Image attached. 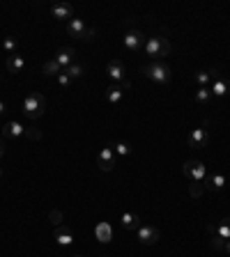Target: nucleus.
<instances>
[{
	"instance_id": "f257e3e1",
	"label": "nucleus",
	"mask_w": 230,
	"mask_h": 257,
	"mask_svg": "<svg viewBox=\"0 0 230 257\" xmlns=\"http://www.w3.org/2000/svg\"><path fill=\"white\" fill-rule=\"evenodd\" d=\"M21 108L28 119H39L44 112H46V99H44L42 92H28V94L23 96Z\"/></svg>"
},
{
	"instance_id": "f03ea898",
	"label": "nucleus",
	"mask_w": 230,
	"mask_h": 257,
	"mask_svg": "<svg viewBox=\"0 0 230 257\" xmlns=\"http://www.w3.org/2000/svg\"><path fill=\"white\" fill-rule=\"evenodd\" d=\"M140 74H143L145 78H150L152 83H157V85H168V83L173 80V71L166 62L145 64V67H140Z\"/></svg>"
},
{
	"instance_id": "7ed1b4c3",
	"label": "nucleus",
	"mask_w": 230,
	"mask_h": 257,
	"mask_svg": "<svg viewBox=\"0 0 230 257\" xmlns=\"http://www.w3.org/2000/svg\"><path fill=\"white\" fill-rule=\"evenodd\" d=\"M143 51H145V55L152 58V62H161L164 58L171 55V42L166 37H147Z\"/></svg>"
},
{
	"instance_id": "20e7f679",
	"label": "nucleus",
	"mask_w": 230,
	"mask_h": 257,
	"mask_svg": "<svg viewBox=\"0 0 230 257\" xmlns=\"http://www.w3.org/2000/svg\"><path fill=\"white\" fill-rule=\"evenodd\" d=\"M67 35H71V37H76V39H83V42H90V39H95L97 37V30L95 28H88L86 26V21L83 19H71L69 23H67Z\"/></svg>"
},
{
	"instance_id": "39448f33",
	"label": "nucleus",
	"mask_w": 230,
	"mask_h": 257,
	"mask_svg": "<svg viewBox=\"0 0 230 257\" xmlns=\"http://www.w3.org/2000/svg\"><path fill=\"white\" fill-rule=\"evenodd\" d=\"M182 172L189 177V179H191V182H196V184H203L205 177H207V168H205V163H203V161H198V159L187 161V163H184V168H182Z\"/></svg>"
},
{
	"instance_id": "423d86ee",
	"label": "nucleus",
	"mask_w": 230,
	"mask_h": 257,
	"mask_svg": "<svg viewBox=\"0 0 230 257\" xmlns=\"http://www.w3.org/2000/svg\"><path fill=\"white\" fill-rule=\"evenodd\" d=\"M106 74L108 78L115 83V85H120L122 83V87H129V80H127V67H124L122 60H111L106 67Z\"/></svg>"
},
{
	"instance_id": "0eeeda50",
	"label": "nucleus",
	"mask_w": 230,
	"mask_h": 257,
	"mask_svg": "<svg viewBox=\"0 0 230 257\" xmlns=\"http://www.w3.org/2000/svg\"><path fill=\"white\" fill-rule=\"evenodd\" d=\"M97 166L102 172H111L115 168V152H113V143H108L106 147H102L99 156H97Z\"/></svg>"
},
{
	"instance_id": "6e6552de",
	"label": "nucleus",
	"mask_w": 230,
	"mask_h": 257,
	"mask_svg": "<svg viewBox=\"0 0 230 257\" xmlns=\"http://www.w3.org/2000/svg\"><path fill=\"white\" fill-rule=\"evenodd\" d=\"M145 35L140 30H127V35H124V48H127L129 53H138L140 48L145 46Z\"/></svg>"
},
{
	"instance_id": "1a4fd4ad",
	"label": "nucleus",
	"mask_w": 230,
	"mask_h": 257,
	"mask_svg": "<svg viewBox=\"0 0 230 257\" xmlns=\"http://www.w3.org/2000/svg\"><path fill=\"white\" fill-rule=\"evenodd\" d=\"M159 230L152 227V225H140L138 230H136V239L143 243V246H155L157 241H159Z\"/></svg>"
},
{
	"instance_id": "9d476101",
	"label": "nucleus",
	"mask_w": 230,
	"mask_h": 257,
	"mask_svg": "<svg viewBox=\"0 0 230 257\" xmlns=\"http://www.w3.org/2000/svg\"><path fill=\"white\" fill-rule=\"evenodd\" d=\"M209 140V131H207V124L205 126H198V128H193L191 134L187 136V143L189 147H205Z\"/></svg>"
},
{
	"instance_id": "9b49d317",
	"label": "nucleus",
	"mask_w": 230,
	"mask_h": 257,
	"mask_svg": "<svg viewBox=\"0 0 230 257\" xmlns=\"http://www.w3.org/2000/svg\"><path fill=\"white\" fill-rule=\"evenodd\" d=\"M51 14H53V19H58V21L69 23L71 19H74V5H69V3H55V5L51 7Z\"/></svg>"
},
{
	"instance_id": "f8f14e48",
	"label": "nucleus",
	"mask_w": 230,
	"mask_h": 257,
	"mask_svg": "<svg viewBox=\"0 0 230 257\" xmlns=\"http://www.w3.org/2000/svg\"><path fill=\"white\" fill-rule=\"evenodd\" d=\"M53 236H55V243H58L60 248H69L71 243H74V232H71L64 223L55 227V234Z\"/></svg>"
},
{
	"instance_id": "ddd939ff",
	"label": "nucleus",
	"mask_w": 230,
	"mask_h": 257,
	"mask_svg": "<svg viewBox=\"0 0 230 257\" xmlns=\"http://www.w3.org/2000/svg\"><path fill=\"white\" fill-rule=\"evenodd\" d=\"M28 128H23V124H19L16 119H10V122H5V126H3V136L10 140H19L26 136Z\"/></svg>"
},
{
	"instance_id": "4468645a",
	"label": "nucleus",
	"mask_w": 230,
	"mask_h": 257,
	"mask_svg": "<svg viewBox=\"0 0 230 257\" xmlns=\"http://www.w3.org/2000/svg\"><path fill=\"white\" fill-rule=\"evenodd\" d=\"M74 55H76V51L71 46H64V48H60L58 53H55V62H58V67L60 69H67V67H69V64H74Z\"/></svg>"
},
{
	"instance_id": "2eb2a0df",
	"label": "nucleus",
	"mask_w": 230,
	"mask_h": 257,
	"mask_svg": "<svg viewBox=\"0 0 230 257\" xmlns=\"http://www.w3.org/2000/svg\"><path fill=\"white\" fill-rule=\"evenodd\" d=\"M203 186L207 188V191H221V188H225V175H221V172H214V175H207L205 177Z\"/></svg>"
},
{
	"instance_id": "dca6fc26",
	"label": "nucleus",
	"mask_w": 230,
	"mask_h": 257,
	"mask_svg": "<svg viewBox=\"0 0 230 257\" xmlns=\"http://www.w3.org/2000/svg\"><path fill=\"white\" fill-rule=\"evenodd\" d=\"M209 90H212V94H214V96H228V94H230V80H228V78H221V76H216V78L212 80Z\"/></svg>"
},
{
	"instance_id": "f3484780",
	"label": "nucleus",
	"mask_w": 230,
	"mask_h": 257,
	"mask_svg": "<svg viewBox=\"0 0 230 257\" xmlns=\"http://www.w3.org/2000/svg\"><path fill=\"white\" fill-rule=\"evenodd\" d=\"M120 223H122V227L127 232H134L140 227V218H138V214H134V211H124V214L120 216Z\"/></svg>"
},
{
	"instance_id": "a211bd4d",
	"label": "nucleus",
	"mask_w": 230,
	"mask_h": 257,
	"mask_svg": "<svg viewBox=\"0 0 230 257\" xmlns=\"http://www.w3.org/2000/svg\"><path fill=\"white\" fill-rule=\"evenodd\" d=\"M95 236H97V241H99V243H108V241L113 239L111 223H106V220L97 223V227H95Z\"/></svg>"
},
{
	"instance_id": "6ab92c4d",
	"label": "nucleus",
	"mask_w": 230,
	"mask_h": 257,
	"mask_svg": "<svg viewBox=\"0 0 230 257\" xmlns=\"http://www.w3.org/2000/svg\"><path fill=\"white\" fill-rule=\"evenodd\" d=\"M216 76H219L216 69H200V71H196V83H198L200 87H209Z\"/></svg>"
},
{
	"instance_id": "aec40b11",
	"label": "nucleus",
	"mask_w": 230,
	"mask_h": 257,
	"mask_svg": "<svg viewBox=\"0 0 230 257\" xmlns=\"http://www.w3.org/2000/svg\"><path fill=\"white\" fill-rule=\"evenodd\" d=\"M23 67H26V60H23V55L14 53V55H10V58H7V71H10V74H21Z\"/></svg>"
},
{
	"instance_id": "412c9836",
	"label": "nucleus",
	"mask_w": 230,
	"mask_h": 257,
	"mask_svg": "<svg viewBox=\"0 0 230 257\" xmlns=\"http://www.w3.org/2000/svg\"><path fill=\"white\" fill-rule=\"evenodd\" d=\"M124 96V87L122 85H115V83H111V85L106 87V99L108 103H120Z\"/></svg>"
},
{
	"instance_id": "4be33fe9",
	"label": "nucleus",
	"mask_w": 230,
	"mask_h": 257,
	"mask_svg": "<svg viewBox=\"0 0 230 257\" xmlns=\"http://www.w3.org/2000/svg\"><path fill=\"white\" fill-rule=\"evenodd\" d=\"M209 230H212V234H214V236H219V239L228 241V239H230V218H223L219 225L209 227Z\"/></svg>"
},
{
	"instance_id": "5701e85b",
	"label": "nucleus",
	"mask_w": 230,
	"mask_h": 257,
	"mask_svg": "<svg viewBox=\"0 0 230 257\" xmlns=\"http://www.w3.org/2000/svg\"><path fill=\"white\" fill-rule=\"evenodd\" d=\"M193 99H196V103H209L212 99H214V94H212L209 87H198L196 94H193Z\"/></svg>"
},
{
	"instance_id": "b1692460",
	"label": "nucleus",
	"mask_w": 230,
	"mask_h": 257,
	"mask_svg": "<svg viewBox=\"0 0 230 257\" xmlns=\"http://www.w3.org/2000/svg\"><path fill=\"white\" fill-rule=\"evenodd\" d=\"M60 71H62V69L58 67V62H55V60H48V62L42 67V74L48 76V78H51V76H58Z\"/></svg>"
},
{
	"instance_id": "393cba45",
	"label": "nucleus",
	"mask_w": 230,
	"mask_h": 257,
	"mask_svg": "<svg viewBox=\"0 0 230 257\" xmlns=\"http://www.w3.org/2000/svg\"><path fill=\"white\" fill-rule=\"evenodd\" d=\"M83 71H86V69H83V64H76L74 62V64H69V67L64 69V74L74 80V78H81V76H83Z\"/></svg>"
},
{
	"instance_id": "a878e982",
	"label": "nucleus",
	"mask_w": 230,
	"mask_h": 257,
	"mask_svg": "<svg viewBox=\"0 0 230 257\" xmlns=\"http://www.w3.org/2000/svg\"><path fill=\"white\" fill-rule=\"evenodd\" d=\"M113 152H115L118 156H129L131 154V145L129 143H115L113 145Z\"/></svg>"
},
{
	"instance_id": "bb28decb",
	"label": "nucleus",
	"mask_w": 230,
	"mask_h": 257,
	"mask_svg": "<svg viewBox=\"0 0 230 257\" xmlns=\"http://www.w3.org/2000/svg\"><path fill=\"white\" fill-rule=\"evenodd\" d=\"M203 191H205L203 184H196V182L189 184V195H191V198H200V195H203Z\"/></svg>"
},
{
	"instance_id": "cd10ccee",
	"label": "nucleus",
	"mask_w": 230,
	"mask_h": 257,
	"mask_svg": "<svg viewBox=\"0 0 230 257\" xmlns=\"http://www.w3.org/2000/svg\"><path fill=\"white\" fill-rule=\"evenodd\" d=\"M3 48H5V53L14 55V53H16V39H12V37H5V42H3Z\"/></svg>"
},
{
	"instance_id": "c85d7f7f",
	"label": "nucleus",
	"mask_w": 230,
	"mask_h": 257,
	"mask_svg": "<svg viewBox=\"0 0 230 257\" xmlns=\"http://www.w3.org/2000/svg\"><path fill=\"white\" fill-rule=\"evenodd\" d=\"M55 80H58V85H60V87H64V90H67V87L71 85V78H69L67 74H64V71H60V74L55 76Z\"/></svg>"
},
{
	"instance_id": "c756f323",
	"label": "nucleus",
	"mask_w": 230,
	"mask_h": 257,
	"mask_svg": "<svg viewBox=\"0 0 230 257\" xmlns=\"http://www.w3.org/2000/svg\"><path fill=\"white\" fill-rule=\"evenodd\" d=\"M209 243H212V248H214V250H223V246H225V241H223V239H219V236H214V234H212Z\"/></svg>"
},
{
	"instance_id": "7c9ffc66",
	"label": "nucleus",
	"mask_w": 230,
	"mask_h": 257,
	"mask_svg": "<svg viewBox=\"0 0 230 257\" xmlns=\"http://www.w3.org/2000/svg\"><path fill=\"white\" fill-rule=\"evenodd\" d=\"M51 223L58 227V225H62V211H51Z\"/></svg>"
},
{
	"instance_id": "2f4dec72",
	"label": "nucleus",
	"mask_w": 230,
	"mask_h": 257,
	"mask_svg": "<svg viewBox=\"0 0 230 257\" xmlns=\"http://www.w3.org/2000/svg\"><path fill=\"white\" fill-rule=\"evenodd\" d=\"M26 136H28V138H32V140H39V138H42V134H39V131H35V128H28Z\"/></svg>"
},
{
	"instance_id": "473e14b6",
	"label": "nucleus",
	"mask_w": 230,
	"mask_h": 257,
	"mask_svg": "<svg viewBox=\"0 0 230 257\" xmlns=\"http://www.w3.org/2000/svg\"><path fill=\"white\" fill-rule=\"evenodd\" d=\"M3 156H5V143H3V138H0V161H3Z\"/></svg>"
},
{
	"instance_id": "72a5a7b5",
	"label": "nucleus",
	"mask_w": 230,
	"mask_h": 257,
	"mask_svg": "<svg viewBox=\"0 0 230 257\" xmlns=\"http://www.w3.org/2000/svg\"><path fill=\"white\" fill-rule=\"evenodd\" d=\"M5 110H7V103L3 101V99H0V115H3V112H5Z\"/></svg>"
},
{
	"instance_id": "f704fd0d",
	"label": "nucleus",
	"mask_w": 230,
	"mask_h": 257,
	"mask_svg": "<svg viewBox=\"0 0 230 257\" xmlns=\"http://www.w3.org/2000/svg\"><path fill=\"white\" fill-rule=\"evenodd\" d=\"M223 252H228V255H230V239L225 241V246H223Z\"/></svg>"
},
{
	"instance_id": "c9c22d12",
	"label": "nucleus",
	"mask_w": 230,
	"mask_h": 257,
	"mask_svg": "<svg viewBox=\"0 0 230 257\" xmlns=\"http://www.w3.org/2000/svg\"><path fill=\"white\" fill-rule=\"evenodd\" d=\"M0 179H3V166H0Z\"/></svg>"
},
{
	"instance_id": "e433bc0d",
	"label": "nucleus",
	"mask_w": 230,
	"mask_h": 257,
	"mask_svg": "<svg viewBox=\"0 0 230 257\" xmlns=\"http://www.w3.org/2000/svg\"><path fill=\"white\" fill-rule=\"evenodd\" d=\"M69 257H83V255H69Z\"/></svg>"
}]
</instances>
